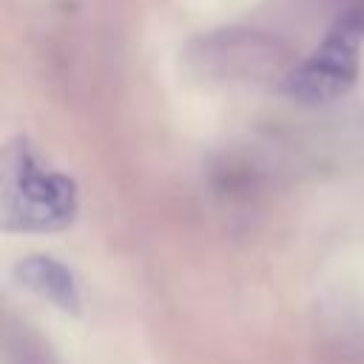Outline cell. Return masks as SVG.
I'll return each mask as SVG.
<instances>
[{
  "mask_svg": "<svg viewBox=\"0 0 364 364\" xmlns=\"http://www.w3.org/2000/svg\"><path fill=\"white\" fill-rule=\"evenodd\" d=\"M77 210L74 182L60 173H46L26 151L6 168L3 213L6 228L54 230L71 222Z\"/></svg>",
  "mask_w": 364,
  "mask_h": 364,
  "instance_id": "2",
  "label": "cell"
},
{
  "mask_svg": "<svg viewBox=\"0 0 364 364\" xmlns=\"http://www.w3.org/2000/svg\"><path fill=\"white\" fill-rule=\"evenodd\" d=\"M364 43V9L353 6L336 17L327 37L287 74L284 91L307 105H324L344 97L358 77Z\"/></svg>",
  "mask_w": 364,
  "mask_h": 364,
  "instance_id": "1",
  "label": "cell"
},
{
  "mask_svg": "<svg viewBox=\"0 0 364 364\" xmlns=\"http://www.w3.org/2000/svg\"><path fill=\"white\" fill-rule=\"evenodd\" d=\"M14 276L26 290L54 301L60 310L80 313V304H82L80 284H77L74 273L63 262H57L51 256H26L14 267Z\"/></svg>",
  "mask_w": 364,
  "mask_h": 364,
  "instance_id": "3",
  "label": "cell"
}]
</instances>
